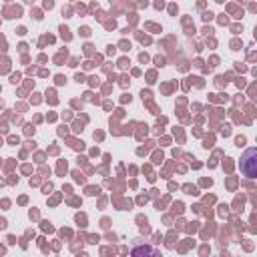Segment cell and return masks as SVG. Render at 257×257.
Segmentation results:
<instances>
[{
  "instance_id": "obj_1",
  "label": "cell",
  "mask_w": 257,
  "mask_h": 257,
  "mask_svg": "<svg viewBox=\"0 0 257 257\" xmlns=\"http://www.w3.org/2000/svg\"><path fill=\"white\" fill-rule=\"evenodd\" d=\"M241 173L249 179L257 177V151L255 149H247L243 159H241Z\"/></svg>"
}]
</instances>
